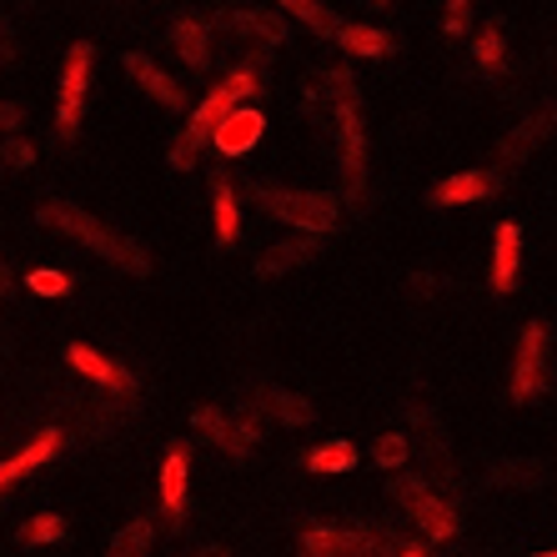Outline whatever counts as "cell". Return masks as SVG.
I'll return each mask as SVG.
<instances>
[{
    "instance_id": "6da1fadb",
    "label": "cell",
    "mask_w": 557,
    "mask_h": 557,
    "mask_svg": "<svg viewBox=\"0 0 557 557\" xmlns=\"http://www.w3.org/2000/svg\"><path fill=\"white\" fill-rule=\"evenodd\" d=\"M311 101L326 111L332 131H337L342 146V182H347V196L367 191V121H362V96H357V76L347 65H332V71H317L311 76Z\"/></svg>"
},
{
    "instance_id": "7a4b0ae2",
    "label": "cell",
    "mask_w": 557,
    "mask_h": 557,
    "mask_svg": "<svg viewBox=\"0 0 557 557\" xmlns=\"http://www.w3.org/2000/svg\"><path fill=\"white\" fill-rule=\"evenodd\" d=\"M40 221H46V226H55L61 236H71V242H81L86 251H96L101 261H111L116 272H126V276H146V272H151L146 247H136V242H131V236H121L116 226L96 221L91 211L76 207V201H46V207H40Z\"/></svg>"
},
{
    "instance_id": "3957f363",
    "label": "cell",
    "mask_w": 557,
    "mask_h": 557,
    "mask_svg": "<svg viewBox=\"0 0 557 557\" xmlns=\"http://www.w3.org/2000/svg\"><path fill=\"white\" fill-rule=\"evenodd\" d=\"M261 86L257 76V65H236L232 76L221 81V86H211V96L201 106H196V116L186 121V131L176 136V146H171V166L176 171H191L196 166V156H201V146H211V136H216V126L226 116H232L236 106L247 101L251 91Z\"/></svg>"
},
{
    "instance_id": "277c9868",
    "label": "cell",
    "mask_w": 557,
    "mask_h": 557,
    "mask_svg": "<svg viewBox=\"0 0 557 557\" xmlns=\"http://www.w3.org/2000/svg\"><path fill=\"white\" fill-rule=\"evenodd\" d=\"M251 196H257V207L267 211V216L297 226L301 236H326L342 216L337 196H322V191H292V186H261L257 182Z\"/></svg>"
},
{
    "instance_id": "5b68a950",
    "label": "cell",
    "mask_w": 557,
    "mask_h": 557,
    "mask_svg": "<svg viewBox=\"0 0 557 557\" xmlns=\"http://www.w3.org/2000/svg\"><path fill=\"white\" fill-rule=\"evenodd\" d=\"M387 493L407 507V518L417 522V532H422V537H432V543H453L457 532H462L457 507L447 503V497H442L428 478H417V472H397V478L387 482Z\"/></svg>"
},
{
    "instance_id": "8992f818",
    "label": "cell",
    "mask_w": 557,
    "mask_h": 557,
    "mask_svg": "<svg viewBox=\"0 0 557 557\" xmlns=\"http://www.w3.org/2000/svg\"><path fill=\"white\" fill-rule=\"evenodd\" d=\"M91 65H96V46L91 40H76L65 51L61 65V91H55V131L65 141L81 131V116H86V91H91Z\"/></svg>"
},
{
    "instance_id": "52a82bcc",
    "label": "cell",
    "mask_w": 557,
    "mask_h": 557,
    "mask_svg": "<svg viewBox=\"0 0 557 557\" xmlns=\"http://www.w3.org/2000/svg\"><path fill=\"white\" fill-rule=\"evenodd\" d=\"M403 547L382 537L376 528H307L301 532V557H397Z\"/></svg>"
},
{
    "instance_id": "ba28073f",
    "label": "cell",
    "mask_w": 557,
    "mask_h": 557,
    "mask_svg": "<svg viewBox=\"0 0 557 557\" xmlns=\"http://www.w3.org/2000/svg\"><path fill=\"white\" fill-rule=\"evenodd\" d=\"M191 428L201 432L211 447H221V453H236V457L257 453V442H261V422L251 412L232 417V412H221V407H196V412H191Z\"/></svg>"
},
{
    "instance_id": "9c48e42d",
    "label": "cell",
    "mask_w": 557,
    "mask_h": 557,
    "mask_svg": "<svg viewBox=\"0 0 557 557\" xmlns=\"http://www.w3.org/2000/svg\"><path fill=\"white\" fill-rule=\"evenodd\" d=\"M547 382V326L543 322H528L518 337V357H512V403H532Z\"/></svg>"
},
{
    "instance_id": "30bf717a",
    "label": "cell",
    "mask_w": 557,
    "mask_h": 557,
    "mask_svg": "<svg viewBox=\"0 0 557 557\" xmlns=\"http://www.w3.org/2000/svg\"><path fill=\"white\" fill-rule=\"evenodd\" d=\"M553 126H557V101H543L537 111H532V116H522L518 126L503 136V146H497V166H507V171L522 166V161H528V156L543 146V136Z\"/></svg>"
},
{
    "instance_id": "8fae6325",
    "label": "cell",
    "mask_w": 557,
    "mask_h": 557,
    "mask_svg": "<svg viewBox=\"0 0 557 557\" xmlns=\"http://www.w3.org/2000/svg\"><path fill=\"white\" fill-rule=\"evenodd\" d=\"M65 362L76 367L81 376H91L96 387H106V392H121V397H131V392H136V376H131L121 362L101 357L96 347H86V342H71V347H65Z\"/></svg>"
},
{
    "instance_id": "7c38bea8",
    "label": "cell",
    "mask_w": 557,
    "mask_h": 557,
    "mask_svg": "<svg viewBox=\"0 0 557 557\" xmlns=\"http://www.w3.org/2000/svg\"><path fill=\"white\" fill-rule=\"evenodd\" d=\"M126 76L136 81V86H141L146 96H156V106H166V111H182L186 106V91H182V81H171L166 71H161V65L151 61V55H141V51H131L126 61Z\"/></svg>"
},
{
    "instance_id": "4fadbf2b",
    "label": "cell",
    "mask_w": 557,
    "mask_h": 557,
    "mask_svg": "<svg viewBox=\"0 0 557 557\" xmlns=\"http://www.w3.org/2000/svg\"><path fill=\"white\" fill-rule=\"evenodd\" d=\"M261 131H267V116H261L257 106H236L232 116L216 126V136H211V146H216L221 156H247L251 146L261 141Z\"/></svg>"
},
{
    "instance_id": "5bb4252c",
    "label": "cell",
    "mask_w": 557,
    "mask_h": 557,
    "mask_svg": "<svg viewBox=\"0 0 557 557\" xmlns=\"http://www.w3.org/2000/svg\"><path fill=\"white\" fill-rule=\"evenodd\" d=\"M518 272H522V232L518 221H497L493 232V292H512L518 286Z\"/></svg>"
},
{
    "instance_id": "9a60e30c",
    "label": "cell",
    "mask_w": 557,
    "mask_h": 557,
    "mask_svg": "<svg viewBox=\"0 0 557 557\" xmlns=\"http://www.w3.org/2000/svg\"><path fill=\"white\" fill-rule=\"evenodd\" d=\"M55 453H61V432H55V428H46L36 442H26L21 453H11V457H5V462H0V493H5V487H15V482L26 478V472H36L40 462H51Z\"/></svg>"
},
{
    "instance_id": "2e32d148",
    "label": "cell",
    "mask_w": 557,
    "mask_h": 557,
    "mask_svg": "<svg viewBox=\"0 0 557 557\" xmlns=\"http://www.w3.org/2000/svg\"><path fill=\"white\" fill-rule=\"evenodd\" d=\"M317 251H322V236H297V242H276L272 251H261V257H257V276H261V282H272V276L297 272L301 261H311Z\"/></svg>"
},
{
    "instance_id": "e0dca14e",
    "label": "cell",
    "mask_w": 557,
    "mask_h": 557,
    "mask_svg": "<svg viewBox=\"0 0 557 557\" xmlns=\"http://www.w3.org/2000/svg\"><path fill=\"white\" fill-rule=\"evenodd\" d=\"M487 196H493V176L487 171H457V176H442L432 186L437 207H472V201H487Z\"/></svg>"
},
{
    "instance_id": "ac0fdd59",
    "label": "cell",
    "mask_w": 557,
    "mask_h": 557,
    "mask_svg": "<svg viewBox=\"0 0 557 557\" xmlns=\"http://www.w3.org/2000/svg\"><path fill=\"white\" fill-rule=\"evenodd\" d=\"M487 482L493 487H518V493H537L547 482V467L537 462V457H497L493 467H487Z\"/></svg>"
},
{
    "instance_id": "d6986e66",
    "label": "cell",
    "mask_w": 557,
    "mask_h": 557,
    "mask_svg": "<svg viewBox=\"0 0 557 557\" xmlns=\"http://www.w3.org/2000/svg\"><path fill=\"white\" fill-rule=\"evenodd\" d=\"M186 447H171L166 453V462H161V512L166 518H176L182 522V512H186Z\"/></svg>"
},
{
    "instance_id": "ffe728a7",
    "label": "cell",
    "mask_w": 557,
    "mask_h": 557,
    "mask_svg": "<svg viewBox=\"0 0 557 557\" xmlns=\"http://www.w3.org/2000/svg\"><path fill=\"white\" fill-rule=\"evenodd\" d=\"M257 407L267 417H276L282 428H307L311 417H317V407H311L307 397H297V392H286V387H261Z\"/></svg>"
},
{
    "instance_id": "44dd1931",
    "label": "cell",
    "mask_w": 557,
    "mask_h": 557,
    "mask_svg": "<svg viewBox=\"0 0 557 557\" xmlns=\"http://www.w3.org/2000/svg\"><path fill=\"white\" fill-rule=\"evenodd\" d=\"M221 26L236 30V36H247V40H261V46H282L286 40V26L267 11H226L221 15Z\"/></svg>"
},
{
    "instance_id": "7402d4cb",
    "label": "cell",
    "mask_w": 557,
    "mask_h": 557,
    "mask_svg": "<svg viewBox=\"0 0 557 557\" xmlns=\"http://www.w3.org/2000/svg\"><path fill=\"white\" fill-rule=\"evenodd\" d=\"M211 211H216V242L221 247H236V236H242V207H236V191L226 176L211 182Z\"/></svg>"
},
{
    "instance_id": "603a6c76",
    "label": "cell",
    "mask_w": 557,
    "mask_h": 557,
    "mask_svg": "<svg viewBox=\"0 0 557 557\" xmlns=\"http://www.w3.org/2000/svg\"><path fill=\"white\" fill-rule=\"evenodd\" d=\"M176 51H182V61L191 65V71H207V61H211V36H207V21H196V15H186V21H176Z\"/></svg>"
},
{
    "instance_id": "cb8c5ba5",
    "label": "cell",
    "mask_w": 557,
    "mask_h": 557,
    "mask_svg": "<svg viewBox=\"0 0 557 557\" xmlns=\"http://www.w3.org/2000/svg\"><path fill=\"white\" fill-rule=\"evenodd\" d=\"M276 5H282L286 15H297L301 26H311V30H317V36H322V40H337L342 21H337V15H332V11H326L322 0H276Z\"/></svg>"
},
{
    "instance_id": "d4e9b609",
    "label": "cell",
    "mask_w": 557,
    "mask_h": 557,
    "mask_svg": "<svg viewBox=\"0 0 557 557\" xmlns=\"http://www.w3.org/2000/svg\"><path fill=\"white\" fill-rule=\"evenodd\" d=\"M337 46L347 55H387L392 51V36H387V30H376V26H357V21H351V26L337 30Z\"/></svg>"
},
{
    "instance_id": "484cf974",
    "label": "cell",
    "mask_w": 557,
    "mask_h": 557,
    "mask_svg": "<svg viewBox=\"0 0 557 557\" xmlns=\"http://www.w3.org/2000/svg\"><path fill=\"white\" fill-rule=\"evenodd\" d=\"M151 537H156L151 518H136V522H126V528L111 537L106 557H151Z\"/></svg>"
},
{
    "instance_id": "4316f807",
    "label": "cell",
    "mask_w": 557,
    "mask_h": 557,
    "mask_svg": "<svg viewBox=\"0 0 557 557\" xmlns=\"http://www.w3.org/2000/svg\"><path fill=\"white\" fill-rule=\"evenodd\" d=\"M307 467L311 472H332V478H337V472H351V467H357V447H351L347 437L322 442V447H311L307 453Z\"/></svg>"
},
{
    "instance_id": "83f0119b",
    "label": "cell",
    "mask_w": 557,
    "mask_h": 557,
    "mask_svg": "<svg viewBox=\"0 0 557 557\" xmlns=\"http://www.w3.org/2000/svg\"><path fill=\"white\" fill-rule=\"evenodd\" d=\"M478 65H482V71H503V21H482V30H478Z\"/></svg>"
},
{
    "instance_id": "f1b7e54d",
    "label": "cell",
    "mask_w": 557,
    "mask_h": 557,
    "mask_svg": "<svg viewBox=\"0 0 557 557\" xmlns=\"http://www.w3.org/2000/svg\"><path fill=\"white\" fill-rule=\"evenodd\" d=\"M407 453H412V447H407V437L403 432H387V437H376V467H382V472H397V467L407 462Z\"/></svg>"
},
{
    "instance_id": "f546056e",
    "label": "cell",
    "mask_w": 557,
    "mask_h": 557,
    "mask_svg": "<svg viewBox=\"0 0 557 557\" xmlns=\"http://www.w3.org/2000/svg\"><path fill=\"white\" fill-rule=\"evenodd\" d=\"M30 292H36V297H65V292H71V276L55 272V267H40V272H30Z\"/></svg>"
},
{
    "instance_id": "4dcf8cb0",
    "label": "cell",
    "mask_w": 557,
    "mask_h": 557,
    "mask_svg": "<svg viewBox=\"0 0 557 557\" xmlns=\"http://www.w3.org/2000/svg\"><path fill=\"white\" fill-rule=\"evenodd\" d=\"M65 532V522L61 518H51V512H40V518H30L26 528H21V543H55Z\"/></svg>"
},
{
    "instance_id": "1f68e13d",
    "label": "cell",
    "mask_w": 557,
    "mask_h": 557,
    "mask_svg": "<svg viewBox=\"0 0 557 557\" xmlns=\"http://www.w3.org/2000/svg\"><path fill=\"white\" fill-rule=\"evenodd\" d=\"M467 26H472V0H447L442 5V30L447 36H467Z\"/></svg>"
},
{
    "instance_id": "d6a6232c",
    "label": "cell",
    "mask_w": 557,
    "mask_h": 557,
    "mask_svg": "<svg viewBox=\"0 0 557 557\" xmlns=\"http://www.w3.org/2000/svg\"><path fill=\"white\" fill-rule=\"evenodd\" d=\"M21 121H26V111L15 101H0V136H11V131H21Z\"/></svg>"
},
{
    "instance_id": "836d02e7",
    "label": "cell",
    "mask_w": 557,
    "mask_h": 557,
    "mask_svg": "<svg viewBox=\"0 0 557 557\" xmlns=\"http://www.w3.org/2000/svg\"><path fill=\"white\" fill-rule=\"evenodd\" d=\"M30 161H36V146H26V141H11V146H5V166L21 171V166H30Z\"/></svg>"
},
{
    "instance_id": "e575fe53",
    "label": "cell",
    "mask_w": 557,
    "mask_h": 557,
    "mask_svg": "<svg viewBox=\"0 0 557 557\" xmlns=\"http://www.w3.org/2000/svg\"><path fill=\"white\" fill-rule=\"evenodd\" d=\"M412 292H417V297H432V292H442V282H432L428 272H417L412 276Z\"/></svg>"
},
{
    "instance_id": "d590c367",
    "label": "cell",
    "mask_w": 557,
    "mask_h": 557,
    "mask_svg": "<svg viewBox=\"0 0 557 557\" xmlns=\"http://www.w3.org/2000/svg\"><path fill=\"white\" fill-rule=\"evenodd\" d=\"M0 61H15V40H11V26L0 21Z\"/></svg>"
},
{
    "instance_id": "8d00e7d4",
    "label": "cell",
    "mask_w": 557,
    "mask_h": 557,
    "mask_svg": "<svg viewBox=\"0 0 557 557\" xmlns=\"http://www.w3.org/2000/svg\"><path fill=\"white\" fill-rule=\"evenodd\" d=\"M11 292H15V276H11V267L0 261V297H11Z\"/></svg>"
},
{
    "instance_id": "74e56055",
    "label": "cell",
    "mask_w": 557,
    "mask_h": 557,
    "mask_svg": "<svg viewBox=\"0 0 557 557\" xmlns=\"http://www.w3.org/2000/svg\"><path fill=\"white\" fill-rule=\"evenodd\" d=\"M397 557H428V553H422V547H403V553H397Z\"/></svg>"
},
{
    "instance_id": "f35d334b",
    "label": "cell",
    "mask_w": 557,
    "mask_h": 557,
    "mask_svg": "<svg viewBox=\"0 0 557 557\" xmlns=\"http://www.w3.org/2000/svg\"><path fill=\"white\" fill-rule=\"evenodd\" d=\"M532 557H557V547H547V553H532Z\"/></svg>"
},
{
    "instance_id": "ab89813d",
    "label": "cell",
    "mask_w": 557,
    "mask_h": 557,
    "mask_svg": "<svg viewBox=\"0 0 557 557\" xmlns=\"http://www.w3.org/2000/svg\"><path fill=\"white\" fill-rule=\"evenodd\" d=\"M372 5H392V0H372Z\"/></svg>"
}]
</instances>
